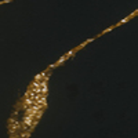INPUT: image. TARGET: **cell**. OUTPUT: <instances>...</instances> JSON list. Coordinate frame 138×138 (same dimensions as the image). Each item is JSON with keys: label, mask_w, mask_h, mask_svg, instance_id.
<instances>
[{"label": "cell", "mask_w": 138, "mask_h": 138, "mask_svg": "<svg viewBox=\"0 0 138 138\" xmlns=\"http://www.w3.org/2000/svg\"><path fill=\"white\" fill-rule=\"evenodd\" d=\"M8 133L10 134H15V133H21V122L15 120L14 123L8 124Z\"/></svg>", "instance_id": "cell-1"}, {"label": "cell", "mask_w": 138, "mask_h": 138, "mask_svg": "<svg viewBox=\"0 0 138 138\" xmlns=\"http://www.w3.org/2000/svg\"><path fill=\"white\" fill-rule=\"evenodd\" d=\"M36 119H33L32 116H28V115H25L24 116V119H22L21 124H25V126H28V127L31 128H35V126H33V122H35Z\"/></svg>", "instance_id": "cell-2"}, {"label": "cell", "mask_w": 138, "mask_h": 138, "mask_svg": "<svg viewBox=\"0 0 138 138\" xmlns=\"http://www.w3.org/2000/svg\"><path fill=\"white\" fill-rule=\"evenodd\" d=\"M33 104H35V99H32V98H31V97H25V98H24V109H25V108H26V106H31V105H33Z\"/></svg>", "instance_id": "cell-3"}, {"label": "cell", "mask_w": 138, "mask_h": 138, "mask_svg": "<svg viewBox=\"0 0 138 138\" xmlns=\"http://www.w3.org/2000/svg\"><path fill=\"white\" fill-rule=\"evenodd\" d=\"M79 50H80V48H79V47H76L75 50H72V51H69V53H66V54H65L66 59H68V58H71V57H73V55H75V53H76V51H79Z\"/></svg>", "instance_id": "cell-4"}, {"label": "cell", "mask_w": 138, "mask_h": 138, "mask_svg": "<svg viewBox=\"0 0 138 138\" xmlns=\"http://www.w3.org/2000/svg\"><path fill=\"white\" fill-rule=\"evenodd\" d=\"M40 82H37V80H35V82H33L32 84H31V88H37V87H40Z\"/></svg>", "instance_id": "cell-5"}, {"label": "cell", "mask_w": 138, "mask_h": 138, "mask_svg": "<svg viewBox=\"0 0 138 138\" xmlns=\"http://www.w3.org/2000/svg\"><path fill=\"white\" fill-rule=\"evenodd\" d=\"M65 61H66V57H62V58H59V59H58V61H57V62H55V64H57V66H58V65H61V64H64Z\"/></svg>", "instance_id": "cell-6"}, {"label": "cell", "mask_w": 138, "mask_h": 138, "mask_svg": "<svg viewBox=\"0 0 138 138\" xmlns=\"http://www.w3.org/2000/svg\"><path fill=\"white\" fill-rule=\"evenodd\" d=\"M10 138H21L20 133H15V134H10Z\"/></svg>", "instance_id": "cell-7"}, {"label": "cell", "mask_w": 138, "mask_h": 138, "mask_svg": "<svg viewBox=\"0 0 138 138\" xmlns=\"http://www.w3.org/2000/svg\"><path fill=\"white\" fill-rule=\"evenodd\" d=\"M128 20H130V18H128V17H127V18H124V20H122V21L119 22V24H117V25H122V24H124V22H127Z\"/></svg>", "instance_id": "cell-8"}]
</instances>
